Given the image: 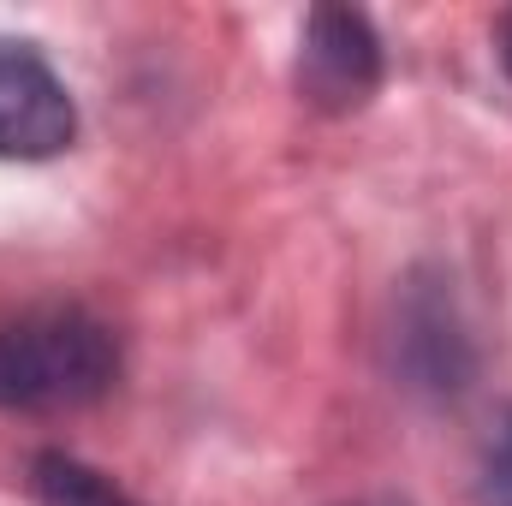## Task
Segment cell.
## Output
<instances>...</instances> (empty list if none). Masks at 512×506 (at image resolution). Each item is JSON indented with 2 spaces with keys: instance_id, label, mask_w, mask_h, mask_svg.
Returning <instances> with one entry per match:
<instances>
[{
  "instance_id": "obj_6",
  "label": "cell",
  "mask_w": 512,
  "mask_h": 506,
  "mask_svg": "<svg viewBox=\"0 0 512 506\" xmlns=\"http://www.w3.org/2000/svg\"><path fill=\"white\" fill-rule=\"evenodd\" d=\"M483 506H512V423L501 429V441L489 447V465H483Z\"/></svg>"
},
{
  "instance_id": "obj_1",
  "label": "cell",
  "mask_w": 512,
  "mask_h": 506,
  "mask_svg": "<svg viewBox=\"0 0 512 506\" xmlns=\"http://www.w3.org/2000/svg\"><path fill=\"white\" fill-rule=\"evenodd\" d=\"M120 381V340L78 304L0 316V411H72Z\"/></svg>"
},
{
  "instance_id": "obj_8",
  "label": "cell",
  "mask_w": 512,
  "mask_h": 506,
  "mask_svg": "<svg viewBox=\"0 0 512 506\" xmlns=\"http://www.w3.org/2000/svg\"><path fill=\"white\" fill-rule=\"evenodd\" d=\"M352 506H399V501H352Z\"/></svg>"
},
{
  "instance_id": "obj_2",
  "label": "cell",
  "mask_w": 512,
  "mask_h": 506,
  "mask_svg": "<svg viewBox=\"0 0 512 506\" xmlns=\"http://www.w3.org/2000/svg\"><path fill=\"white\" fill-rule=\"evenodd\" d=\"M382 90V36L352 6H316L298 36V96L316 114H358Z\"/></svg>"
},
{
  "instance_id": "obj_4",
  "label": "cell",
  "mask_w": 512,
  "mask_h": 506,
  "mask_svg": "<svg viewBox=\"0 0 512 506\" xmlns=\"http://www.w3.org/2000/svg\"><path fill=\"white\" fill-rule=\"evenodd\" d=\"M393 370L405 376V387L435 393V399L471 381V334L441 280H405L399 322H393Z\"/></svg>"
},
{
  "instance_id": "obj_5",
  "label": "cell",
  "mask_w": 512,
  "mask_h": 506,
  "mask_svg": "<svg viewBox=\"0 0 512 506\" xmlns=\"http://www.w3.org/2000/svg\"><path fill=\"white\" fill-rule=\"evenodd\" d=\"M30 495H36V506H143L131 501L114 477H102L96 465H84L72 453H36Z\"/></svg>"
},
{
  "instance_id": "obj_7",
  "label": "cell",
  "mask_w": 512,
  "mask_h": 506,
  "mask_svg": "<svg viewBox=\"0 0 512 506\" xmlns=\"http://www.w3.org/2000/svg\"><path fill=\"white\" fill-rule=\"evenodd\" d=\"M495 42H501V66H507V78H512V12L501 18V30H495Z\"/></svg>"
},
{
  "instance_id": "obj_3",
  "label": "cell",
  "mask_w": 512,
  "mask_h": 506,
  "mask_svg": "<svg viewBox=\"0 0 512 506\" xmlns=\"http://www.w3.org/2000/svg\"><path fill=\"white\" fill-rule=\"evenodd\" d=\"M78 137V108L36 42L0 36V161H54Z\"/></svg>"
}]
</instances>
